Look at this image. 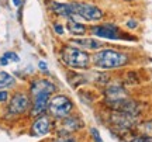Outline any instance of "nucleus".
I'll use <instances>...</instances> for the list:
<instances>
[{
	"label": "nucleus",
	"instance_id": "1",
	"mask_svg": "<svg viewBox=\"0 0 152 142\" xmlns=\"http://www.w3.org/2000/svg\"><path fill=\"white\" fill-rule=\"evenodd\" d=\"M55 92V86L48 80H37L31 84V96L34 98L33 115L42 114L48 109L49 94Z\"/></svg>",
	"mask_w": 152,
	"mask_h": 142
},
{
	"label": "nucleus",
	"instance_id": "2",
	"mask_svg": "<svg viewBox=\"0 0 152 142\" xmlns=\"http://www.w3.org/2000/svg\"><path fill=\"white\" fill-rule=\"evenodd\" d=\"M127 55L114 49H104L94 55V65L102 69H115L127 63Z\"/></svg>",
	"mask_w": 152,
	"mask_h": 142
},
{
	"label": "nucleus",
	"instance_id": "3",
	"mask_svg": "<svg viewBox=\"0 0 152 142\" xmlns=\"http://www.w3.org/2000/svg\"><path fill=\"white\" fill-rule=\"evenodd\" d=\"M62 58L65 60V63L71 68H77V69H85L89 65V55L76 48V47H65L62 49Z\"/></svg>",
	"mask_w": 152,
	"mask_h": 142
},
{
	"label": "nucleus",
	"instance_id": "4",
	"mask_svg": "<svg viewBox=\"0 0 152 142\" xmlns=\"http://www.w3.org/2000/svg\"><path fill=\"white\" fill-rule=\"evenodd\" d=\"M73 104L68 97L65 96H56L54 97L51 101L48 103V110L49 113L54 115V117H58V118H64L71 113Z\"/></svg>",
	"mask_w": 152,
	"mask_h": 142
},
{
	"label": "nucleus",
	"instance_id": "5",
	"mask_svg": "<svg viewBox=\"0 0 152 142\" xmlns=\"http://www.w3.org/2000/svg\"><path fill=\"white\" fill-rule=\"evenodd\" d=\"M72 9H73V13L76 16L82 17V18H86L89 21L100 20L102 16H103V13H102V10L99 7H96L93 4H87V3H73Z\"/></svg>",
	"mask_w": 152,
	"mask_h": 142
},
{
	"label": "nucleus",
	"instance_id": "6",
	"mask_svg": "<svg viewBox=\"0 0 152 142\" xmlns=\"http://www.w3.org/2000/svg\"><path fill=\"white\" fill-rule=\"evenodd\" d=\"M28 106H30V100H28L27 94L17 93L14 97L11 98L10 106H9V111L11 114H23L24 111L28 110Z\"/></svg>",
	"mask_w": 152,
	"mask_h": 142
},
{
	"label": "nucleus",
	"instance_id": "7",
	"mask_svg": "<svg viewBox=\"0 0 152 142\" xmlns=\"http://www.w3.org/2000/svg\"><path fill=\"white\" fill-rule=\"evenodd\" d=\"M92 33L96 37L100 38H106V39H118L120 38V31L117 27L106 24V25H97V27L92 28Z\"/></svg>",
	"mask_w": 152,
	"mask_h": 142
},
{
	"label": "nucleus",
	"instance_id": "8",
	"mask_svg": "<svg viewBox=\"0 0 152 142\" xmlns=\"http://www.w3.org/2000/svg\"><path fill=\"white\" fill-rule=\"evenodd\" d=\"M49 128H51V121H49L48 117H39L35 120V122L33 124V128H31V132L33 135H37V137H41V135H45L49 132Z\"/></svg>",
	"mask_w": 152,
	"mask_h": 142
},
{
	"label": "nucleus",
	"instance_id": "9",
	"mask_svg": "<svg viewBox=\"0 0 152 142\" xmlns=\"http://www.w3.org/2000/svg\"><path fill=\"white\" fill-rule=\"evenodd\" d=\"M51 10L54 11L55 14H58V16L69 17V18H72V16L75 14V13H73V9H72V4H65V3L52 1V3H51Z\"/></svg>",
	"mask_w": 152,
	"mask_h": 142
},
{
	"label": "nucleus",
	"instance_id": "10",
	"mask_svg": "<svg viewBox=\"0 0 152 142\" xmlns=\"http://www.w3.org/2000/svg\"><path fill=\"white\" fill-rule=\"evenodd\" d=\"M73 47H80V48H86V49H97L102 47V42L94 41L90 38H85V39H73L71 41Z\"/></svg>",
	"mask_w": 152,
	"mask_h": 142
},
{
	"label": "nucleus",
	"instance_id": "11",
	"mask_svg": "<svg viewBox=\"0 0 152 142\" xmlns=\"http://www.w3.org/2000/svg\"><path fill=\"white\" fill-rule=\"evenodd\" d=\"M68 31L72 34H76V35H83L85 34V31H86V27L83 25V24H80V23H76L73 21L72 18H69V21H68Z\"/></svg>",
	"mask_w": 152,
	"mask_h": 142
},
{
	"label": "nucleus",
	"instance_id": "12",
	"mask_svg": "<svg viewBox=\"0 0 152 142\" xmlns=\"http://www.w3.org/2000/svg\"><path fill=\"white\" fill-rule=\"evenodd\" d=\"M13 84H14V77L7 72H0V89L10 87Z\"/></svg>",
	"mask_w": 152,
	"mask_h": 142
},
{
	"label": "nucleus",
	"instance_id": "13",
	"mask_svg": "<svg viewBox=\"0 0 152 142\" xmlns=\"http://www.w3.org/2000/svg\"><path fill=\"white\" fill-rule=\"evenodd\" d=\"M140 130H141V132H142V135H144V137L152 138V120L147 121V122H142L141 125H140Z\"/></svg>",
	"mask_w": 152,
	"mask_h": 142
},
{
	"label": "nucleus",
	"instance_id": "14",
	"mask_svg": "<svg viewBox=\"0 0 152 142\" xmlns=\"http://www.w3.org/2000/svg\"><path fill=\"white\" fill-rule=\"evenodd\" d=\"M4 56L7 58L9 60H14V62H18V56H17L14 52H6Z\"/></svg>",
	"mask_w": 152,
	"mask_h": 142
},
{
	"label": "nucleus",
	"instance_id": "15",
	"mask_svg": "<svg viewBox=\"0 0 152 142\" xmlns=\"http://www.w3.org/2000/svg\"><path fill=\"white\" fill-rule=\"evenodd\" d=\"M131 142H152V138H149V137H138V138H134Z\"/></svg>",
	"mask_w": 152,
	"mask_h": 142
},
{
	"label": "nucleus",
	"instance_id": "16",
	"mask_svg": "<svg viewBox=\"0 0 152 142\" xmlns=\"http://www.w3.org/2000/svg\"><path fill=\"white\" fill-rule=\"evenodd\" d=\"M92 135H93V138H94L96 142H103V139L100 138V134H99V131L96 128H92Z\"/></svg>",
	"mask_w": 152,
	"mask_h": 142
},
{
	"label": "nucleus",
	"instance_id": "17",
	"mask_svg": "<svg viewBox=\"0 0 152 142\" xmlns=\"http://www.w3.org/2000/svg\"><path fill=\"white\" fill-rule=\"evenodd\" d=\"M55 142H76L73 138H68V137H62L59 138V139H56Z\"/></svg>",
	"mask_w": 152,
	"mask_h": 142
},
{
	"label": "nucleus",
	"instance_id": "18",
	"mask_svg": "<svg viewBox=\"0 0 152 142\" xmlns=\"http://www.w3.org/2000/svg\"><path fill=\"white\" fill-rule=\"evenodd\" d=\"M54 27H55V31H56L58 34H62V33H64V27H62L61 24H55Z\"/></svg>",
	"mask_w": 152,
	"mask_h": 142
},
{
	"label": "nucleus",
	"instance_id": "19",
	"mask_svg": "<svg viewBox=\"0 0 152 142\" xmlns=\"http://www.w3.org/2000/svg\"><path fill=\"white\" fill-rule=\"evenodd\" d=\"M7 97H9V96H7V93H6V92H0V101H6V100H7Z\"/></svg>",
	"mask_w": 152,
	"mask_h": 142
},
{
	"label": "nucleus",
	"instance_id": "20",
	"mask_svg": "<svg viewBox=\"0 0 152 142\" xmlns=\"http://www.w3.org/2000/svg\"><path fill=\"white\" fill-rule=\"evenodd\" d=\"M7 63H9V59H7V58H6V56H3V58H0V65H7Z\"/></svg>",
	"mask_w": 152,
	"mask_h": 142
},
{
	"label": "nucleus",
	"instance_id": "21",
	"mask_svg": "<svg viewBox=\"0 0 152 142\" xmlns=\"http://www.w3.org/2000/svg\"><path fill=\"white\" fill-rule=\"evenodd\" d=\"M38 66H39V69H42V71H47V63H45V62H42V60H41V62L38 63Z\"/></svg>",
	"mask_w": 152,
	"mask_h": 142
},
{
	"label": "nucleus",
	"instance_id": "22",
	"mask_svg": "<svg viewBox=\"0 0 152 142\" xmlns=\"http://www.w3.org/2000/svg\"><path fill=\"white\" fill-rule=\"evenodd\" d=\"M127 25H128L130 28H134V27H137V23L135 21H128L127 23Z\"/></svg>",
	"mask_w": 152,
	"mask_h": 142
},
{
	"label": "nucleus",
	"instance_id": "23",
	"mask_svg": "<svg viewBox=\"0 0 152 142\" xmlns=\"http://www.w3.org/2000/svg\"><path fill=\"white\" fill-rule=\"evenodd\" d=\"M13 3H14V6H17V7H18V6L21 4V0H13Z\"/></svg>",
	"mask_w": 152,
	"mask_h": 142
}]
</instances>
